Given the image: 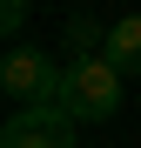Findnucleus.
<instances>
[{
  "instance_id": "obj_1",
  "label": "nucleus",
  "mask_w": 141,
  "mask_h": 148,
  "mask_svg": "<svg viewBox=\"0 0 141 148\" xmlns=\"http://www.w3.org/2000/svg\"><path fill=\"white\" fill-rule=\"evenodd\" d=\"M121 81H128V74L114 67L108 54H67V61H61L54 108H61L67 121H108L114 108H121Z\"/></svg>"
},
{
  "instance_id": "obj_2",
  "label": "nucleus",
  "mask_w": 141,
  "mask_h": 148,
  "mask_svg": "<svg viewBox=\"0 0 141 148\" xmlns=\"http://www.w3.org/2000/svg\"><path fill=\"white\" fill-rule=\"evenodd\" d=\"M0 88H7V101L14 108H54V94H61V67L40 54V47H7L0 54Z\"/></svg>"
},
{
  "instance_id": "obj_3",
  "label": "nucleus",
  "mask_w": 141,
  "mask_h": 148,
  "mask_svg": "<svg viewBox=\"0 0 141 148\" xmlns=\"http://www.w3.org/2000/svg\"><path fill=\"white\" fill-rule=\"evenodd\" d=\"M74 128L61 108H14V121L0 128V148H74Z\"/></svg>"
},
{
  "instance_id": "obj_4",
  "label": "nucleus",
  "mask_w": 141,
  "mask_h": 148,
  "mask_svg": "<svg viewBox=\"0 0 141 148\" xmlns=\"http://www.w3.org/2000/svg\"><path fill=\"white\" fill-rule=\"evenodd\" d=\"M101 54L121 67V74H141V14H121V20H108V47Z\"/></svg>"
},
{
  "instance_id": "obj_5",
  "label": "nucleus",
  "mask_w": 141,
  "mask_h": 148,
  "mask_svg": "<svg viewBox=\"0 0 141 148\" xmlns=\"http://www.w3.org/2000/svg\"><path fill=\"white\" fill-rule=\"evenodd\" d=\"M67 47H74V54H87V47H108V27H94L87 14H74V20H67Z\"/></svg>"
},
{
  "instance_id": "obj_6",
  "label": "nucleus",
  "mask_w": 141,
  "mask_h": 148,
  "mask_svg": "<svg viewBox=\"0 0 141 148\" xmlns=\"http://www.w3.org/2000/svg\"><path fill=\"white\" fill-rule=\"evenodd\" d=\"M0 27H7V40L27 27V0H0Z\"/></svg>"
}]
</instances>
